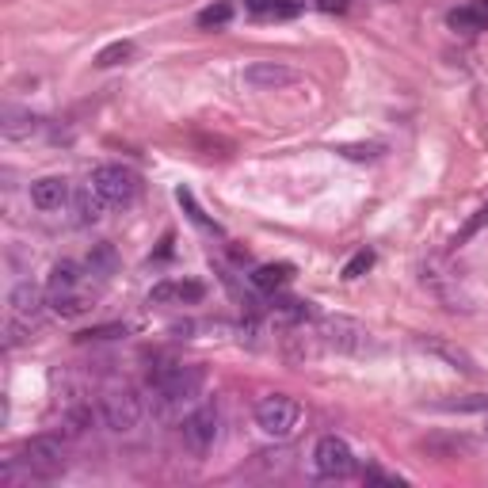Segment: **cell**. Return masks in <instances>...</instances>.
Segmentation results:
<instances>
[{"label":"cell","instance_id":"6da1fadb","mask_svg":"<svg viewBox=\"0 0 488 488\" xmlns=\"http://www.w3.org/2000/svg\"><path fill=\"white\" fill-rule=\"evenodd\" d=\"M202 381H206V374L199 367H183V363H161L150 370V389H153V400L161 405V412L195 405L202 393Z\"/></svg>","mask_w":488,"mask_h":488},{"label":"cell","instance_id":"7a4b0ae2","mask_svg":"<svg viewBox=\"0 0 488 488\" xmlns=\"http://www.w3.org/2000/svg\"><path fill=\"white\" fill-rule=\"evenodd\" d=\"M302 420H306V409L286 393H271L256 405V428L267 439H290L302 428Z\"/></svg>","mask_w":488,"mask_h":488},{"label":"cell","instance_id":"3957f363","mask_svg":"<svg viewBox=\"0 0 488 488\" xmlns=\"http://www.w3.org/2000/svg\"><path fill=\"white\" fill-rule=\"evenodd\" d=\"M19 462L31 470V477H42V481L57 477L69 465L66 439H61V435H35V439H27L24 447H19Z\"/></svg>","mask_w":488,"mask_h":488},{"label":"cell","instance_id":"277c9868","mask_svg":"<svg viewBox=\"0 0 488 488\" xmlns=\"http://www.w3.org/2000/svg\"><path fill=\"white\" fill-rule=\"evenodd\" d=\"M88 183L99 191V199L108 206H130L141 191V180L122 164H99Z\"/></svg>","mask_w":488,"mask_h":488},{"label":"cell","instance_id":"5b68a950","mask_svg":"<svg viewBox=\"0 0 488 488\" xmlns=\"http://www.w3.org/2000/svg\"><path fill=\"white\" fill-rule=\"evenodd\" d=\"M180 435H183V447L191 454H206L218 442V435H222V412L214 405H195L183 416Z\"/></svg>","mask_w":488,"mask_h":488},{"label":"cell","instance_id":"8992f818","mask_svg":"<svg viewBox=\"0 0 488 488\" xmlns=\"http://www.w3.org/2000/svg\"><path fill=\"white\" fill-rule=\"evenodd\" d=\"M141 416H145V409H141V400L130 389H111V393L99 397V423L103 428H111V431H119V435L134 431L141 423Z\"/></svg>","mask_w":488,"mask_h":488},{"label":"cell","instance_id":"52a82bcc","mask_svg":"<svg viewBox=\"0 0 488 488\" xmlns=\"http://www.w3.org/2000/svg\"><path fill=\"white\" fill-rule=\"evenodd\" d=\"M321 339L344 355H367L374 348L370 332L351 317H321Z\"/></svg>","mask_w":488,"mask_h":488},{"label":"cell","instance_id":"ba28073f","mask_svg":"<svg viewBox=\"0 0 488 488\" xmlns=\"http://www.w3.org/2000/svg\"><path fill=\"white\" fill-rule=\"evenodd\" d=\"M313 470L325 481L351 477L355 473V454L339 435H325V439H317V447H313Z\"/></svg>","mask_w":488,"mask_h":488},{"label":"cell","instance_id":"9c48e42d","mask_svg":"<svg viewBox=\"0 0 488 488\" xmlns=\"http://www.w3.org/2000/svg\"><path fill=\"white\" fill-rule=\"evenodd\" d=\"M206 298V286L199 279H164L150 290V306H195Z\"/></svg>","mask_w":488,"mask_h":488},{"label":"cell","instance_id":"30bf717a","mask_svg":"<svg viewBox=\"0 0 488 488\" xmlns=\"http://www.w3.org/2000/svg\"><path fill=\"white\" fill-rule=\"evenodd\" d=\"M294 80H298V73H294L290 66H283V61H252V66L244 69V84L256 88V92H279Z\"/></svg>","mask_w":488,"mask_h":488},{"label":"cell","instance_id":"8fae6325","mask_svg":"<svg viewBox=\"0 0 488 488\" xmlns=\"http://www.w3.org/2000/svg\"><path fill=\"white\" fill-rule=\"evenodd\" d=\"M69 202H73L69 180H61V176H38L31 183V206L42 210V214H54V210L69 206Z\"/></svg>","mask_w":488,"mask_h":488},{"label":"cell","instance_id":"7c38bea8","mask_svg":"<svg viewBox=\"0 0 488 488\" xmlns=\"http://www.w3.org/2000/svg\"><path fill=\"white\" fill-rule=\"evenodd\" d=\"M420 348L428 351V355H435V358H442V363H451V367L462 370V374H477L473 355H470V351H462L458 344H451V339H442V336H423V339H420Z\"/></svg>","mask_w":488,"mask_h":488},{"label":"cell","instance_id":"4fadbf2b","mask_svg":"<svg viewBox=\"0 0 488 488\" xmlns=\"http://www.w3.org/2000/svg\"><path fill=\"white\" fill-rule=\"evenodd\" d=\"M8 306H12L16 317H24V321H38V317H42V306H50V302L42 298V286H35L31 279H24V283L12 286Z\"/></svg>","mask_w":488,"mask_h":488},{"label":"cell","instance_id":"5bb4252c","mask_svg":"<svg viewBox=\"0 0 488 488\" xmlns=\"http://www.w3.org/2000/svg\"><path fill=\"white\" fill-rule=\"evenodd\" d=\"M84 275H80V264L77 260H57L47 275V294L57 298V294H84Z\"/></svg>","mask_w":488,"mask_h":488},{"label":"cell","instance_id":"9a60e30c","mask_svg":"<svg viewBox=\"0 0 488 488\" xmlns=\"http://www.w3.org/2000/svg\"><path fill=\"white\" fill-rule=\"evenodd\" d=\"M447 24L462 35H477V31H488V0H473V5H465L458 12L447 16Z\"/></svg>","mask_w":488,"mask_h":488},{"label":"cell","instance_id":"2e32d148","mask_svg":"<svg viewBox=\"0 0 488 488\" xmlns=\"http://www.w3.org/2000/svg\"><path fill=\"white\" fill-rule=\"evenodd\" d=\"M0 130H5V138L8 141H24V138H31L35 130H38V119L31 115V111H24V108H8L0 111Z\"/></svg>","mask_w":488,"mask_h":488},{"label":"cell","instance_id":"e0dca14e","mask_svg":"<svg viewBox=\"0 0 488 488\" xmlns=\"http://www.w3.org/2000/svg\"><path fill=\"white\" fill-rule=\"evenodd\" d=\"M290 279H294V267H290V264H264V267L252 271V286L264 290V294L283 290Z\"/></svg>","mask_w":488,"mask_h":488},{"label":"cell","instance_id":"ac0fdd59","mask_svg":"<svg viewBox=\"0 0 488 488\" xmlns=\"http://www.w3.org/2000/svg\"><path fill=\"white\" fill-rule=\"evenodd\" d=\"M73 210H77V225H92L103 218V210H108V202L99 199V191L88 183L84 191H77L73 195Z\"/></svg>","mask_w":488,"mask_h":488},{"label":"cell","instance_id":"d6986e66","mask_svg":"<svg viewBox=\"0 0 488 488\" xmlns=\"http://www.w3.org/2000/svg\"><path fill=\"white\" fill-rule=\"evenodd\" d=\"M244 8L260 19H290L302 12L298 0H244Z\"/></svg>","mask_w":488,"mask_h":488},{"label":"cell","instance_id":"ffe728a7","mask_svg":"<svg viewBox=\"0 0 488 488\" xmlns=\"http://www.w3.org/2000/svg\"><path fill=\"white\" fill-rule=\"evenodd\" d=\"M92 423H99V405L96 409L92 405H77V409H69L66 416H61V431L66 435H84Z\"/></svg>","mask_w":488,"mask_h":488},{"label":"cell","instance_id":"44dd1931","mask_svg":"<svg viewBox=\"0 0 488 488\" xmlns=\"http://www.w3.org/2000/svg\"><path fill=\"white\" fill-rule=\"evenodd\" d=\"M130 57H134V42L130 38H119V42H111V47H103L96 54V66L99 69H111V66H122V61H130Z\"/></svg>","mask_w":488,"mask_h":488},{"label":"cell","instance_id":"7402d4cb","mask_svg":"<svg viewBox=\"0 0 488 488\" xmlns=\"http://www.w3.org/2000/svg\"><path fill=\"white\" fill-rule=\"evenodd\" d=\"M50 309L61 321H73V317L88 313V298H84V294H57V298H50Z\"/></svg>","mask_w":488,"mask_h":488},{"label":"cell","instance_id":"603a6c76","mask_svg":"<svg viewBox=\"0 0 488 488\" xmlns=\"http://www.w3.org/2000/svg\"><path fill=\"white\" fill-rule=\"evenodd\" d=\"M229 19H233V5H225V0H218V5H210V8H202V12H199V27L214 31V27H225Z\"/></svg>","mask_w":488,"mask_h":488},{"label":"cell","instance_id":"cb8c5ba5","mask_svg":"<svg viewBox=\"0 0 488 488\" xmlns=\"http://www.w3.org/2000/svg\"><path fill=\"white\" fill-rule=\"evenodd\" d=\"M88 267H92V275H111V271L119 267L115 248H111V244H96L92 256H88Z\"/></svg>","mask_w":488,"mask_h":488},{"label":"cell","instance_id":"d4e9b609","mask_svg":"<svg viewBox=\"0 0 488 488\" xmlns=\"http://www.w3.org/2000/svg\"><path fill=\"white\" fill-rule=\"evenodd\" d=\"M126 336V325H96V328H84L77 336V344H103V339H119Z\"/></svg>","mask_w":488,"mask_h":488},{"label":"cell","instance_id":"484cf974","mask_svg":"<svg viewBox=\"0 0 488 488\" xmlns=\"http://www.w3.org/2000/svg\"><path fill=\"white\" fill-rule=\"evenodd\" d=\"M374 267V252L370 248H363V252H355V256L344 264V279L351 283V279H358V275H367Z\"/></svg>","mask_w":488,"mask_h":488},{"label":"cell","instance_id":"4316f807","mask_svg":"<svg viewBox=\"0 0 488 488\" xmlns=\"http://www.w3.org/2000/svg\"><path fill=\"white\" fill-rule=\"evenodd\" d=\"M339 153L351 157V161H378L386 150H381V145H339Z\"/></svg>","mask_w":488,"mask_h":488},{"label":"cell","instance_id":"83f0119b","mask_svg":"<svg viewBox=\"0 0 488 488\" xmlns=\"http://www.w3.org/2000/svg\"><path fill=\"white\" fill-rule=\"evenodd\" d=\"M367 481H381V484H405V477H397V473H386V470H378V465H367L363 470Z\"/></svg>","mask_w":488,"mask_h":488},{"label":"cell","instance_id":"f1b7e54d","mask_svg":"<svg viewBox=\"0 0 488 488\" xmlns=\"http://www.w3.org/2000/svg\"><path fill=\"white\" fill-rule=\"evenodd\" d=\"M176 199H180V202H183V206H187V214H191V218H195V222H199V225H210V222H206V218H202V210H199V206H195V199H191V191H183V187H180V195H176Z\"/></svg>","mask_w":488,"mask_h":488},{"label":"cell","instance_id":"f546056e","mask_svg":"<svg viewBox=\"0 0 488 488\" xmlns=\"http://www.w3.org/2000/svg\"><path fill=\"white\" fill-rule=\"evenodd\" d=\"M317 8H321V12H336V16H344V12H348V0H317Z\"/></svg>","mask_w":488,"mask_h":488}]
</instances>
